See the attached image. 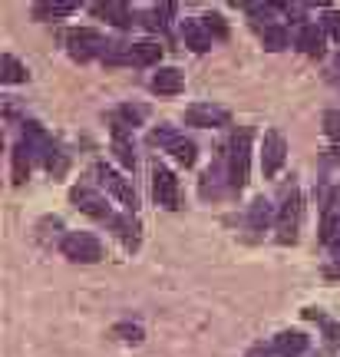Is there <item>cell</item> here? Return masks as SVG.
I'll use <instances>...</instances> for the list:
<instances>
[{
  "instance_id": "obj_30",
  "label": "cell",
  "mask_w": 340,
  "mask_h": 357,
  "mask_svg": "<svg viewBox=\"0 0 340 357\" xmlns=\"http://www.w3.org/2000/svg\"><path fill=\"white\" fill-rule=\"evenodd\" d=\"M324 26L330 30V37L340 43V13H327V17H324Z\"/></svg>"
},
{
  "instance_id": "obj_7",
  "label": "cell",
  "mask_w": 340,
  "mask_h": 357,
  "mask_svg": "<svg viewBox=\"0 0 340 357\" xmlns=\"http://www.w3.org/2000/svg\"><path fill=\"white\" fill-rule=\"evenodd\" d=\"M298 222H301V192L291 189L284 205H281V215H277V238L281 242H294L298 238Z\"/></svg>"
},
{
  "instance_id": "obj_36",
  "label": "cell",
  "mask_w": 340,
  "mask_h": 357,
  "mask_svg": "<svg viewBox=\"0 0 340 357\" xmlns=\"http://www.w3.org/2000/svg\"><path fill=\"white\" fill-rule=\"evenodd\" d=\"M337 63H340V60H337Z\"/></svg>"
},
{
  "instance_id": "obj_34",
  "label": "cell",
  "mask_w": 340,
  "mask_h": 357,
  "mask_svg": "<svg viewBox=\"0 0 340 357\" xmlns=\"http://www.w3.org/2000/svg\"><path fill=\"white\" fill-rule=\"evenodd\" d=\"M334 275H340V265H334V268H327V278H334Z\"/></svg>"
},
{
  "instance_id": "obj_26",
  "label": "cell",
  "mask_w": 340,
  "mask_h": 357,
  "mask_svg": "<svg viewBox=\"0 0 340 357\" xmlns=\"http://www.w3.org/2000/svg\"><path fill=\"white\" fill-rule=\"evenodd\" d=\"M324 136H327V139H334V142L340 139V113H337V109L324 113Z\"/></svg>"
},
{
  "instance_id": "obj_19",
  "label": "cell",
  "mask_w": 340,
  "mask_h": 357,
  "mask_svg": "<svg viewBox=\"0 0 340 357\" xmlns=\"http://www.w3.org/2000/svg\"><path fill=\"white\" fill-rule=\"evenodd\" d=\"M261 40H265L268 50H284L291 37H288V30H284L281 24H268L265 30H261Z\"/></svg>"
},
{
  "instance_id": "obj_14",
  "label": "cell",
  "mask_w": 340,
  "mask_h": 357,
  "mask_svg": "<svg viewBox=\"0 0 340 357\" xmlns=\"http://www.w3.org/2000/svg\"><path fill=\"white\" fill-rule=\"evenodd\" d=\"M307 334H301V331H281L275 337V351L277 354H284V357H298V354H304L307 351Z\"/></svg>"
},
{
  "instance_id": "obj_9",
  "label": "cell",
  "mask_w": 340,
  "mask_h": 357,
  "mask_svg": "<svg viewBox=\"0 0 340 357\" xmlns=\"http://www.w3.org/2000/svg\"><path fill=\"white\" fill-rule=\"evenodd\" d=\"M152 142L165 146V149L176 155L185 169L195 166V142L185 139V136H178V132H172V129H155V132H152Z\"/></svg>"
},
{
  "instance_id": "obj_32",
  "label": "cell",
  "mask_w": 340,
  "mask_h": 357,
  "mask_svg": "<svg viewBox=\"0 0 340 357\" xmlns=\"http://www.w3.org/2000/svg\"><path fill=\"white\" fill-rule=\"evenodd\" d=\"M304 318L307 321H324V314H320L317 307H307V311H304Z\"/></svg>"
},
{
  "instance_id": "obj_2",
  "label": "cell",
  "mask_w": 340,
  "mask_h": 357,
  "mask_svg": "<svg viewBox=\"0 0 340 357\" xmlns=\"http://www.w3.org/2000/svg\"><path fill=\"white\" fill-rule=\"evenodd\" d=\"M60 252H63L70 261H83V265H93V261H102V242L89 231H70L60 242Z\"/></svg>"
},
{
  "instance_id": "obj_35",
  "label": "cell",
  "mask_w": 340,
  "mask_h": 357,
  "mask_svg": "<svg viewBox=\"0 0 340 357\" xmlns=\"http://www.w3.org/2000/svg\"><path fill=\"white\" fill-rule=\"evenodd\" d=\"M330 245H334V248H337V252H340V235H337V238H334V242H330Z\"/></svg>"
},
{
  "instance_id": "obj_11",
  "label": "cell",
  "mask_w": 340,
  "mask_h": 357,
  "mask_svg": "<svg viewBox=\"0 0 340 357\" xmlns=\"http://www.w3.org/2000/svg\"><path fill=\"white\" fill-rule=\"evenodd\" d=\"M182 86H185V73L178 66H162L152 77V93H159V96H176L182 93Z\"/></svg>"
},
{
  "instance_id": "obj_5",
  "label": "cell",
  "mask_w": 340,
  "mask_h": 357,
  "mask_svg": "<svg viewBox=\"0 0 340 357\" xmlns=\"http://www.w3.org/2000/svg\"><path fill=\"white\" fill-rule=\"evenodd\" d=\"M228 113L225 106H215V102H192L185 109V123L189 126H199V129H218V126H228Z\"/></svg>"
},
{
  "instance_id": "obj_20",
  "label": "cell",
  "mask_w": 340,
  "mask_h": 357,
  "mask_svg": "<svg viewBox=\"0 0 340 357\" xmlns=\"http://www.w3.org/2000/svg\"><path fill=\"white\" fill-rule=\"evenodd\" d=\"M275 222V208H271V202L268 199H258V202L252 205V225L254 229H268Z\"/></svg>"
},
{
  "instance_id": "obj_10",
  "label": "cell",
  "mask_w": 340,
  "mask_h": 357,
  "mask_svg": "<svg viewBox=\"0 0 340 357\" xmlns=\"http://www.w3.org/2000/svg\"><path fill=\"white\" fill-rule=\"evenodd\" d=\"M70 199H73L76 208H79V212H86L89 218H100V222H116V218H113V208H109V205H106V199H102V195H96L93 189L76 185V189L70 192Z\"/></svg>"
},
{
  "instance_id": "obj_18",
  "label": "cell",
  "mask_w": 340,
  "mask_h": 357,
  "mask_svg": "<svg viewBox=\"0 0 340 357\" xmlns=\"http://www.w3.org/2000/svg\"><path fill=\"white\" fill-rule=\"evenodd\" d=\"M30 178V146H17L13 149V182L24 185Z\"/></svg>"
},
{
  "instance_id": "obj_31",
  "label": "cell",
  "mask_w": 340,
  "mask_h": 357,
  "mask_svg": "<svg viewBox=\"0 0 340 357\" xmlns=\"http://www.w3.org/2000/svg\"><path fill=\"white\" fill-rule=\"evenodd\" d=\"M172 10H176L172 3H162V7H155V10H152V17H169V13H172ZM162 24H165V20H155V24H152V26H162Z\"/></svg>"
},
{
  "instance_id": "obj_29",
  "label": "cell",
  "mask_w": 340,
  "mask_h": 357,
  "mask_svg": "<svg viewBox=\"0 0 340 357\" xmlns=\"http://www.w3.org/2000/svg\"><path fill=\"white\" fill-rule=\"evenodd\" d=\"M324 337H327L334 347H340V324H334V321H324Z\"/></svg>"
},
{
  "instance_id": "obj_12",
  "label": "cell",
  "mask_w": 340,
  "mask_h": 357,
  "mask_svg": "<svg viewBox=\"0 0 340 357\" xmlns=\"http://www.w3.org/2000/svg\"><path fill=\"white\" fill-rule=\"evenodd\" d=\"M182 40H185V47H192L195 53H202L212 47V33H208L205 24H199V20H182Z\"/></svg>"
},
{
  "instance_id": "obj_16",
  "label": "cell",
  "mask_w": 340,
  "mask_h": 357,
  "mask_svg": "<svg viewBox=\"0 0 340 357\" xmlns=\"http://www.w3.org/2000/svg\"><path fill=\"white\" fill-rule=\"evenodd\" d=\"M0 79H3V83H24V79H26V66L20 63L17 56L3 53V56H0Z\"/></svg>"
},
{
  "instance_id": "obj_6",
  "label": "cell",
  "mask_w": 340,
  "mask_h": 357,
  "mask_svg": "<svg viewBox=\"0 0 340 357\" xmlns=\"http://www.w3.org/2000/svg\"><path fill=\"white\" fill-rule=\"evenodd\" d=\"M284 159H288V142L284 136L277 132V129H268L265 132V146H261V169H265V176H277V169L284 166Z\"/></svg>"
},
{
  "instance_id": "obj_28",
  "label": "cell",
  "mask_w": 340,
  "mask_h": 357,
  "mask_svg": "<svg viewBox=\"0 0 340 357\" xmlns=\"http://www.w3.org/2000/svg\"><path fill=\"white\" fill-rule=\"evenodd\" d=\"M202 24H205V30H208V33H215V37H228V30H225V24H222V17H218V13L202 17Z\"/></svg>"
},
{
  "instance_id": "obj_25",
  "label": "cell",
  "mask_w": 340,
  "mask_h": 357,
  "mask_svg": "<svg viewBox=\"0 0 340 357\" xmlns=\"http://www.w3.org/2000/svg\"><path fill=\"white\" fill-rule=\"evenodd\" d=\"M113 153H116V159L123 162V166H136V155H132V146H129L126 139H113Z\"/></svg>"
},
{
  "instance_id": "obj_15",
  "label": "cell",
  "mask_w": 340,
  "mask_h": 357,
  "mask_svg": "<svg viewBox=\"0 0 340 357\" xmlns=\"http://www.w3.org/2000/svg\"><path fill=\"white\" fill-rule=\"evenodd\" d=\"M298 47H301L307 56H320L324 53V30L317 24H304L298 30Z\"/></svg>"
},
{
  "instance_id": "obj_24",
  "label": "cell",
  "mask_w": 340,
  "mask_h": 357,
  "mask_svg": "<svg viewBox=\"0 0 340 357\" xmlns=\"http://www.w3.org/2000/svg\"><path fill=\"white\" fill-rule=\"evenodd\" d=\"M116 119H119L123 126H136V123L146 119V109H142V106H123V109L116 113Z\"/></svg>"
},
{
  "instance_id": "obj_21",
  "label": "cell",
  "mask_w": 340,
  "mask_h": 357,
  "mask_svg": "<svg viewBox=\"0 0 340 357\" xmlns=\"http://www.w3.org/2000/svg\"><path fill=\"white\" fill-rule=\"evenodd\" d=\"M37 17H70L76 13V3L73 0H63V3H37Z\"/></svg>"
},
{
  "instance_id": "obj_22",
  "label": "cell",
  "mask_w": 340,
  "mask_h": 357,
  "mask_svg": "<svg viewBox=\"0 0 340 357\" xmlns=\"http://www.w3.org/2000/svg\"><path fill=\"white\" fill-rule=\"evenodd\" d=\"M116 229H119V235H123V242H126V248H136L139 245V235H136V222H129V218H116L113 222Z\"/></svg>"
},
{
  "instance_id": "obj_23",
  "label": "cell",
  "mask_w": 340,
  "mask_h": 357,
  "mask_svg": "<svg viewBox=\"0 0 340 357\" xmlns=\"http://www.w3.org/2000/svg\"><path fill=\"white\" fill-rule=\"evenodd\" d=\"M113 337H123V341H132V344H139L146 334H142V328H139V324H129V321H123V324H116V328H113Z\"/></svg>"
},
{
  "instance_id": "obj_27",
  "label": "cell",
  "mask_w": 340,
  "mask_h": 357,
  "mask_svg": "<svg viewBox=\"0 0 340 357\" xmlns=\"http://www.w3.org/2000/svg\"><path fill=\"white\" fill-rule=\"evenodd\" d=\"M47 169H50L53 176H63L66 172V155L63 153H56V149H47Z\"/></svg>"
},
{
  "instance_id": "obj_4",
  "label": "cell",
  "mask_w": 340,
  "mask_h": 357,
  "mask_svg": "<svg viewBox=\"0 0 340 357\" xmlns=\"http://www.w3.org/2000/svg\"><path fill=\"white\" fill-rule=\"evenodd\" d=\"M96 176H100L102 185H106V189H109V192L116 195V199H119V205H123L126 212H136V208H139V195H136V189H132L126 178L116 172V169H109L106 162H100V166H96Z\"/></svg>"
},
{
  "instance_id": "obj_1",
  "label": "cell",
  "mask_w": 340,
  "mask_h": 357,
  "mask_svg": "<svg viewBox=\"0 0 340 357\" xmlns=\"http://www.w3.org/2000/svg\"><path fill=\"white\" fill-rule=\"evenodd\" d=\"M248 153H252V132L238 129L231 139V153H228V185L231 189H245V182H248Z\"/></svg>"
},
{
  "instance_id": "obj_13",
  "label": "cell",
  "mask_w": 340,
  "mask_h": 357,
  "mask_svg": "<svg viewBox=\"0 0 340 357\" xmlns=\"http://www.w3.org/2000/svg\"><path fill=\"white\" fill-rule=\"evenodd\" d=\"M159 56H162V47H159V43H152V40H142V43H132V47L126 50V63L152 66Z\"/></svg>"
},
{
  "instance_id": "obj_17",
  "label": "cell",
  "mask_w": 340,
  "mask_h": 357,
  "mask_svg": "<svg viewBox=\"0 0 340 357\" xmlns=\"http://www.w3.org/2000/svg\"><path fill=\"white\" fill-rule=\"evenodd\" d=\"M96 13H100V17H109L116 26H132V13H129L126 3H100Z\"/></svg>"
},
{
  "instance_id": "obj_8",
  "label": "cell",
  "mask_w": 340,
  "mask_h": 357,
  "mask_svg": "<svg viewBox=\"0 0 340 357\" xmlns=\"http://www.w3.org/2000/svg\"><path fill=\"white\" fill-rule=\"evenodd\" d=\"M152 195L165 208H178V178L159 162L152 166Z\"/></svg>"
},
{
  "instance_id": "obj_3",
  "label": "cell",
  "mask_w": 340,
  "mask_h": 357,
  "mask_svg": "<svg viewBox=\"0 0 340 357\" xmlns=\"http://www.w3.org/2000/svg\"><path fill=\"white\" fill-rule=\"evenodd\" d=\"M66 43H70V56L73 60H93V56H102L106 53V40H102L100 30L93 26H79V30H70L66 33Z\"/></svg>"
},
{
  "instance_id": "obj_33",
  "label": "cell",
  "mask_w": 340,
  "mask_h": 357,
  "mask_svg": "<svg viewBox=\"0 0 340 357\" xmlns=\"http://www.w3.org/2000/svg\"><path fill=\"white\" fill-rule=\"evenodd\" d=\"M248 357H271V351H265V347H254Z\"/></svg>"
}]
</instances>
